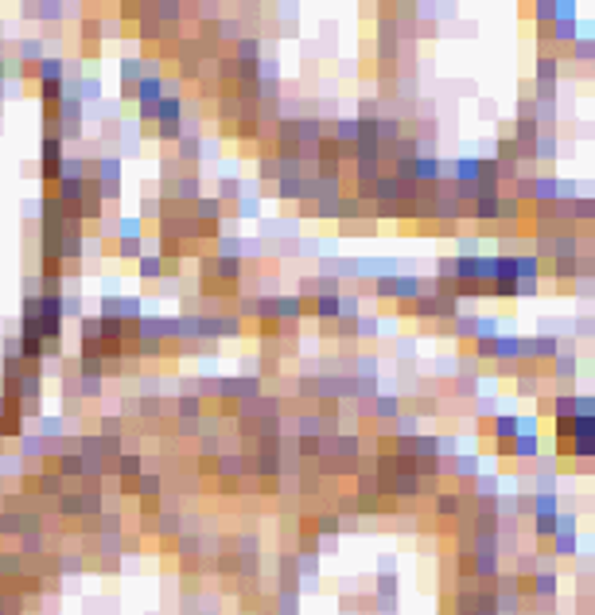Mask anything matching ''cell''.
<instances>
[{
	"instance_id": "1",
	"label": "cell",
	"mask_w": 595,
	"mask_h": 615,
	"mask_svg": "<svg viewBox=\"0 0 595 615\" xmlns=\"http://www.w3.org/2000/svg\"><path fill=\"white\" fill-rule=\"evenodd\" d=\"M576 518L572 514H560L556 522V534H553V553L556 557H576Z\"/></svg>"
},
{
	"instance_id": "2",
	"label": "cell",
	"mask_w": 595,
	"mask_h": 615,
	"mask_svg": "<svg viewBox=\"0 0 595 615\" xmlns=\"http://www.w3.org/2000/svg\"><path fill=\"white\" fill-rule=\"evenodd\" d=\"M541 452V440H537V425L533 421H517V437H514V456L533 460Z\"/></svg>"
},
{
	"instance_id": "3",
	"label": "cell",
	"mask_w": 595,
	"mask_h": 615,
	"mask_svg": "<svg viewBox=\"0 0 595 615\" xmlns=\"http://www.w3.org/2000/svg\"><path fill=\"white\" fill-rule=\"evenodd\" d=\"M521 351H526V355H533V358H541V362H553V358L560 355V343H556V335H545V331H541L537 339L521 343Z\"/></svg>"
},
{
	"instance_id": "4",
	"label": "cell",
	"mask_w": 595,
	"mask_h": 615,
	"mask_svg": "<svg viewBox=\"0 0 595 615\" xmlns=\"http://www.w3.org/2000/svg\"><path fill=\"white\" fill-rule=\"evenodd\" d=\"M549 367H553V378H556V382H572V378H576V370H580V362H576V355L560 351V355H556L553 362H549Z\"/></svg>"
},
{
	"instance_id": "5",
	"label": "cell",
	"mask_w": 595,
	"mask_h": 615,
	"mask_svg": "<svg viewBox=\"0 0 595 615\" xmlns=\"http://www.w3.org/2000/svg\"><path fill=\"white\" fill-rule=\"evenodd\" d=\"M572 59H595V40H580V43H572Z\"/></svg>"
},
{
	"instance_id": "6",
	"label": "cell",
	"mask_w": 595,
	"mask_h": 615,
	"mask_svg": "<svg viewBox=\"0 0 595 615\" xmlns=\"http://www.w3.org/2000/svg\"><path fill=\"white\" fill-rule=\"evenodd\" d=\"M377 413H381V417H393V413H397V401H393V397H381V401H377Z\"/></svg>"
},
{
	"instance_id": "7",
	"label": "cell",
	"mask_w": 595,
	"mask_h": 615,
	"mask_svg": "<svg viewBox=\"0 0 595 615\" xmlns=\"http://www.w3.org/2000/svg\"><path fill=\"white\" fill-rule=\"evenodd\" d=\"M456 510H459V498H447V495L440 498V514H456Z\"/></svg>"
}]
</instances>
